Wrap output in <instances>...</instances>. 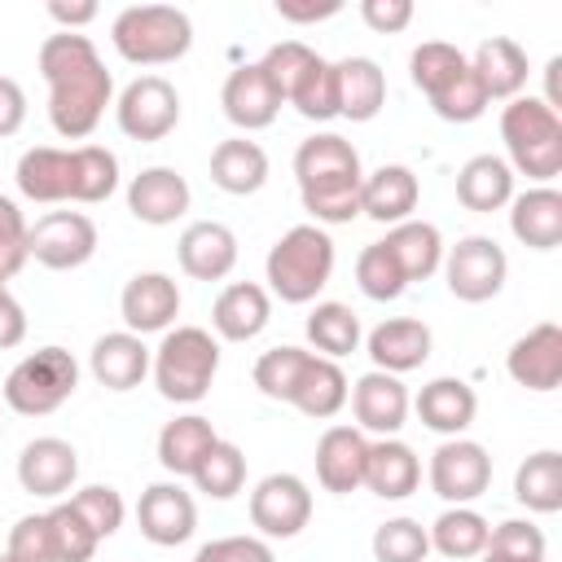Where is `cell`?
Here are the masks:
<instances>
[{
    "instance_id": "47",
    "label": "cell",
    "mask_w": 562,
    "mask_h": 562,
    "mask_svg": "<svg viewBox=\"0 0 562 562\" xmlns=\"http://www.w3.org/2000/svg\"><path fill=\"white\" fill-rule=\"evenodd\" d=\"M70 509L88 522V531H92L97 540H110V536L123 527V518H127V505H123L119 487H110V483H88V487H79V492L70 496Z\"/></svg>"
},
{
    "instance_id": "10",
    "label": "cell",
    "mask_w": 562,
    "mask_h": 562,
    "mask_svg": "<svg viewBox=\"0 0 562 562\" xmlns=\"http://www.w3.org/2000/svg\"><path fill=\"white\" fill-rule=\"evenodd\" d=\"M426 479H430V492L443 505H474L492 487V457L479 439L457 435V439H443L430 452Z\"/></svg>"
},
{
    "instance_id": "60",
    "label": "cell",
    "mask_w": 562,
    "mask_h": 562,
    "mask_svg": "<svg viewBox=\"0 0 562 562\" xmlns=\"http://www.w3.org/2000/svg\"><path fill=\"white\" fill-rule=\"evenodd\" d=\"M479 562H522V558H501V553H479ZM540 562H549V558H540Z\"/></svg>"
},
{
    "instance_id": "39",
    "label": "cell",
    "mask_w": 562,
    "mask_h": 562,
    "mask_svg": "<svg viewBox=\"0 0 562 562\" xmlns=\"http://www.w3.org/2000/svg\"><path fill=\"white\" fill-rule=\"evenodd\" d=\"M307 342L316 347V356H325V360H342V356H351L356 347H360V338H364V329H360V316L347 307V303H334V299H325V303H316L312 312H307Z\"/></svg>"
},
{
    "instance_id": "44",
    "label": "cell",
    "mask_w": 562,
    "mask_h": 562,
    "mask_svg": "<svg viewBox=\"0 0 562 562\" xmlns=\"http://www.w3.org/2000/svg\"><path fill=\"white\" fill-rule=\"evenodd\" d=\"M369 549H373V562H426L430 536L417 518L400 514V518H386V522L373 527Z\"/></svg>"
},
{
    "instance_id": "56",
    "label": "cell",
    "mask_w": 562,
    "mask_h": 562,
    "mask_svg": "<svg viewBox=\"0 0 562 562\" xmlns=\"http://www.w3.org/2000/svg\"><path fill=\"white\" fill-rule=\"evenodd\" d=\"M22 123H26V92L18 79L0 75V140L13 136Z\"/></svg>"
},
{
    "instance_id": "25",
    "label": "cell",
    "mask_w": 562,
    "mask_h": 562,
    "mask_svg": "<svg viewBox=\"0 0 562 562\" xmlns=\"http://www.w3.org/2000/svg\"><path fill=\"white\" fill-rule=\"evenodd\" d=\"M417 198H422V184H417L413 167H404V162H382V167L369 171L364 184H360V215H369V220L395 228V224L413 220Z\"/></svg>"
},
{
    "instance_id": "61",
    "label": "cell",
    "mask_w": 562,
    "mask_h": 562,
    "mask_svg": "<svg viewBox=\"0 0 562 562\" xmlns=\"http://www.w3.org/2000/svg\"><path fill=\"white\" fill-rule=\"evenodd\" d=\"M0 562H18V558H13V553H9V549H4V553H0Z\"/></svg>"
},
{
    "instance_id": "34",
    "label": "cell",
    "mask_w": 562,
    "mask_h": 562,
    "mask_svg": "<svg viewBox=\"0 0 562 562\" xmlns=\"http://www.w3.org/2000/svg\"><path fill=\"white\" fill-rule=\"evenodd\" d=\"M347 395H351V382H347V373L338 369V360H325V356L312 351L307 364H303V373H299V382H294V391H290V404H294L303 417L325 422V417L342 413Z\"/></svg>"
},
{
    "instance_id": "35",
    "label": "cell",
    "mask_w": 562,
    "mask_h": 562,
    "mask_svg": "<svg viewBox=\"0 0 562 562\" xmlns=\"http://www.w3.org/2000/svg\"><path fill=\"white\" fill-rule=\"evenodd\" d=\"M382 246H386L391 259L400 263L404 281H426V277H435L439 263H443V233H439L430 220H404V224H395V228L382 237Z\"/></svg>"
},
{
    "instance_id": "15",
    "label": "cell",
    "mask_w": 562,
    "mask_h": 562,
    "mask_svg": "<svg viewBox=\"0 0 562 562\" xmlns=\"http://www.w3.org/2000/svg\"><path fill=\"white\" fill-rule=\"evenodd\" d=\"M136 527H140V536H145L149 544L176 549V544H184V540L193 536V527H198V505H193V496H189L176 479L149 483V487L140 492V501H136Z\"/></svg>"
},
{
    "instance_id": "16",
    "label": "cell",
    "mask_w": 562,
    "mask_h": 562,
    "mask_svg": "<svg viewBox=\"0 0 562 562\" xmlns=\"http://www.w3.org/2000/svg\"><path fill=\"white\" fill-rule=\"evenodd\" d=\"M505 369L527 391H540V395L558 391V382H562V325L540 321L522 338H514L505 351Z\"/></svg>"
},
{
    "instance_id": "30",
    "label": "cell",
    "mask_w": 562,
    "mask_h": 562,
    "mask_svg": "<svg viewBox=\"0 0 562 562\" xmlns=\"http://www.w3.org/2000/svg\"><path fill=\"white\" fill-rule=\"evenodd\" d=\"M211 184L233 193V198H250L268 184V154L259 140L246 136H228L211 149Z\"/></svg>"
},
{
    "instance_id": "9",
    "label": "cell",
    "mask_w": 562,
    "mask_h": 562,
    "mask_svg": "<svg viewBox=\"0 0 562 562\" xmlns=\"http://www.w3.org/2000/svg\"><path fill=\"white\" fill-rule=\"evenodd\" d=\"M114 123H119L123 136H132L140 145L171 136L176 123H180V92H176V83L162 79V75H136L119 92V101H114Z\"/></svg>"
},
{
    "instance_id": "19",
    "label": "cell",
    "mask_w": 562,
    "mask_h": 562,
    "mask_svg": "<svg viewBox=\"0 0 562 562\" xmlns=\"http://www.w3.org/2000/svg\"><path fill=\"white\" fill-rule=\"evenodd\" d=\"M176 259L193 281H224L237 268V233L220 220H193L176 241Z\"/></svg>"
},
{
    "instance_id": "13",
    "label": "cell",
    "mask_w": 562,
    "mask_h": 562,
    "mask_svg": "<svg viewBox=\"0 0 562 562\" xmlns=\"http://www.w3.org/2000/svg\"><path fill=\"white\" fill-rule=\"evenodd\" d=\"M180 285H176V277H167V272H136V277H127V285H123V294H119V316H123V325H127V334H136V338H145V334H167L171 325H176V316H180Z\"/></svg>"
},
{
    "instance_id": "23",
    "label": "cell",
    "mask_w": 562,
    "mask_h": 562,
    "mask_svg": "<svg viewBox=\"0 0 562 562\" xmlns=\"http://www.w3.org/2000/svg\"><path fill=\"white\" fill-rule=\"evenodd\" d=\"M360 487H369L378 501H404V496H413L422 487V457L400 435L369 439Z\"/></svg>"
},
{
    "instance_id": "12",
    "label": "cell",
    "mask_w": 562,
    "mask_h": 562,
    "mask_svg": "<svg viewBox=\"0 0 562 562\" xmlns=\"http://www.w3.org/2000/svg\"><path fill=\"white\" fill-rule=\"evenodd\" d=\"M307 522H312V487L299 474L277 470V474H263L255 483V492H250V527L263 540H294Z\"/></svg>"
},
{
    "instance_id": "29",
    "label": "cell",
    "mask_w": 562,
    "mask_h": 562,
    "mask_svg": "<svg viewBox=\"0 0 562 562\" xmlns=\"http://www.w3.org/2000/svg\"><path fill=\"white\" fill-rule=\"evenodd\" d=\"M88 369L105 391H132L149 378V347H145V338H136L127 329L101 334L88 351Z\"/></svg>"
},
{
    "instance_id": "11",
    "label": "cell",
    "mask_w": 562,
    "mask_h": 562,
    "mask_svg": "<svg viewBox=\"0 0 562 562\" xmlns=\"http://www.w3.org/2000/svg\"><path fill=\"white\" fill-rule=\"evenodd\" d=\"M97 224L83 211H48L26 233V255L48 272H75L97 255Z\"/></svg>"
},
{
    "instance_id": "18",
    "label": "cell",
    "mask_w": 562,
    "mask_h": 562,
    "mask_svg": "<svg viewBox=\"0 0 562 562\" xmlns=\"http://www.w3.org/2000/svg\"><path fill=\"white\" fill-rule=\"evenodd\" d=\"M430 347H435V334H430V325L417 321V316H386V321L373 325L369 338H364V351H369L373 369L395 373V378L422 369V364L430 360Z\"/></svg>"
},
{
    "instance_id": "37",
    "label": "cell",
    "mask_w": 562,
    "mask_h": 562,
    "mask_svg": "<svg viewBox=\"0 0 562 562\" xmlns=\"http://www.w3.org/2000/svg\"><path fill=\"white\" fill-rule=\"evenodd\" d=\"M487 531H492V522H487L474 505H448V509L426 527L430 549L443 553V558H452V562L479 558V553L487 549Z\"/></svg>"
},
{
    "instance_id": "28",
    "label": "cell",
    "mask_w": 562,
    "mask_h": 562,
    "mask_svg": "<svg viewBox=\"0 0 562 562\" xmlns=\"http://www.w3.org/2000/svg\"><path fill=\"white\" fill-rule=\"evenodd\" d=\"M470 70L479 79V88L487 92V101H514L527 88V53L518 40L509 35H487L474 53H470Z\"/></svg>"
},
{
    "instance_id": "51",
    "label": "cell",
    "mask_w": 562,
    "mask_h": 562,
    "mask_svg": "<svg viewBox=\"0 0 562 562\" xmlns=\"http://www.w3.org/2000/svg\"><path fill=\"white\" fill-rule=\"evenodd\" d=\"M487 105H492V101H487V92L479 88L474 70H465L452 88H443L439 97H430V110H435L443 123H474Z\"/></svg>"
},
{
    "instance_id": "6",
    "label": "cell",
    "mask_w": 562,
    "mask_h": 562,
    "mask_svg": "<svg viewBox=\"0 0 562 562\" xmlns=\"http://www.w3.org/2000/svg\"><path fill=\"white\" fill-rule=\"evenodd\" d=\"M110 44L132 66H167L193 48V22L176 4H127L110 22Z\"/></svg>"
},
{
    "instance_id": "24",
    "label": "cell",
    "mask_w": 562,
    "mask_h": 562,
    "mask_svg": "<svg viewBox=\"0 0 562 562\" xmlns=\"http://www.w3.org/2000/svg\"><path fill=\"white\" fill-rule=\"evenodd\" d=\"M413 408H417V417H422L426 430H435L443 439H457V435H465L474 426L479 395H474V386L465 378H430L417 391Z\"/></svg>"
},
{
    "instance_id": "58",
    "label": "cell",
    "mask_w": 562,
    "mask_h": 562,
    "mask_svg": "<svg viewBox=\"0 0 562 562\" xmlns=\"http://www.w3.org/2000/svg\"><path fill=\"white\" fill-rule=\"evenodd\" d=\"M97 4L92 0H48V18L61 26V31H83L88 22H97Z\"/></svg>"
},
{
    "instance_id": "53",
    "label": "cell",
    "mask_w": 562,
    "mask_h": 562,
    "mask_svg": "<svg viewBox=\"0 0 562 562\" xmlns=\"http://www.w3.org/2000/svg\"><path fill=\"white\" fill-rule=\"evenodd\" d=\"M26 233H31V224L22 220L18 202L0 193V277H4V281L18 277L22 263L31 259V255H26Z\"/></svg>"
},
{
    "instance_id": "1",
    "label": "cell",
    "mask_w": 562,
    "mask_h": 562,
    "mask_svg": "<svg viewBox=\"0 0 562 562\" xmlns=\"http://www.w3.org/2000/svg\"><path fill=\"white\" fill-rule=\"evenodd\" d=\"M44 83H48V123L66 140H83L105 119V105H114V79L97 53V44L79 31H57L40 44L35 57Z\"/></svg>"
},
{
    "instance_id": "4",
    "label": "cell",
    "mask_w": 562,
    "mask_h": 562,
    "mask_svg": "<svg viewBox=\"0 0 562 562\" xmlns=\"http://www.w3.org/2000/svg\"><path fill=\"white\" fill-rule=\"evenodd\" d=\"M149 373L162 400L198 404L220 373V338L202 325H176L149 351Z\"/></svg>"
},
{
    "instance_id": "7",
    "label": "cell",
    "mask_w": 562,
    "mask_h": 562,
    "mask_svg": "<svg viewBox=\"0 0 562 562\" xmlns=\"http://www.w3.org/2000/svg\"><path fill=\"white\" fill-rule=\"evenodd\" d=\"M79 386V364L66 347H40L22 356L4 378V404L22 417H48L57 413Z\"/></svg>"
},
{
    "instance_id": "54",
    "label": "cell",
    "mask_w": 562,
    "mask_h": 562,
    "mask_svg": "<svg viewBox=\"0 0 562 562\" xmlns=\"http://www.w3.org/2000/svg\"><path fill=\"white\" fill-rule=\"evenodd\" d=\"M193 562H277L272 544L263 536H220V540H206Z\"/></svg>"
},
{
    "instance_id": "48",
    "label": "cell",
    "mask_w": 562,
    "mask_h": 562,
    "mask_svg": "<svg viewBox=\"0 0 562 562\" xmlns=\"http://www.w3.org/2000/svg\"><path fill=\"white\" fill-rule=\"evenodd\" d=\"M316 57H321V53L307 48L303 40H281V44H272V48L259 57V70H263V79L272 83V92L281 97V105L290 101L294 83L307 75V66H312Z\"/></svg>"
},
{
    "instance_id": "49",
    "label": "cell",
    "mask_w": 562,
    "mask_h": 562,
    "mask_svg": "<svg viewBox=\"0 0 562 562\" xmlns=\"http://www.w3.org/2000/svg\"><path fill=\"white\" fill-rule=\"evenodd\" d=\"M48 527H53V549H57V562H92L97 553V536L88 531V522L70 509V501H57L48 509Z\"/></svg>"
},
{
    "instance_id": "36",
    "label": "cell",
    "mask_w": 562,
    "mask_h": 562,
    "mask_svg": "<svg viewBox=\"0 0 562 562\" xmlns=\"http://www.w3.org/2000/svg\"><path fill=\"white\" fill-rule=\"evenodd\" d=\"M215 426L211 417L202 413H184V417H171L162 430H158V465L176 479H189L193 465L206 457V448L215 443Z\"/></svg>"
},
{
    "instance_id": "33",
    "label": "cell",
    "mask_w": 562,
    "mask_h": 562,
    "mask_svg": "<svg viewBox=\"0 0 562 562\" xmlns=\"http://www.w3.org/2000/svg\"><path fill=\"white\" fill-rule=\"evenodd\" d=\"M338 75V119L369 123L386 105V75L373 57H342L334 61Z\"/></svg>"
},
{
    "instance_id": "22",
    "label": "cell",
    "mask_w": 562,
    "mask_h": 562,
    "mask_svg": "<svg viewBox=\"0 0 562 562\" xmlns=\"http://www.w3.org/2000/svg\"><path fill=\"white\" fill-rule=\"evenodd\" d=\"M189 202H193V189L176 167H145L127 184V211L154 228L176 224L189 211Z\"/></svg>"
},
{
    "instance_id": "50",
    "label": "cell",
    "mask_w": 562,
    "mask_h": 562,
    "mask_svg": "<svg viewBox=\"0 0 562 562\" xmlns=\"http://www.w3.org/2000/svg\"><path fill=\"white\" fill-rule=\"evenodd\" d=\"M483 553H501V558H522V562H540L544 558V531L531 518H505L487 531V549Z\"/></svg>"
},
{
    "instance_id": "52",
    "label": "cell",
    "mask_w": 562,
    "mask_h": 562,
    "mask_svg": "<svg viewBox=\"0 0 562 562\" xmlns=\"http://www.w3.org/2000/svg\"><path fill=\"white\" fill-rule=\"evenodd\" d=\"M9 553L18 562H57V549H53V527H48V514H26L9 527Z\"/></svg>"
},
{
    "instance_id": "46",
    "label": "cell",
    "mask_w": 562,
    "mask_h": 562,
    "mask_svg": "<svg viewBox=\"0 0 562 562\" xmlns=\"http://www.w3.org/2000/svg\"><path fill=\"white\" fill-rule=\"evenodd\" d=\"M307 347H294V342H281V347H268L259 360H255V386L268 395V400H281L290 404V391L307 364Z\"/></svg>"
},
{
    "instance_id": "38",
    "label": "cell",
    "mask_w": 562,
    "mask_h": 562,
    "mask_svg": "<svg viewBox=\"0 0 562 562\" xmlns=\"http://www.w3.org/2000/svg\"><path fill=\"white\" fill-rule=\"evenodd\" d=\"M514 501L531 514H558L562 509V452L540 448L514 470Z\"/></svg>"
},
{
    "instance_id": "40",
    "label": "cell",
    "mask_w": 562,
    "mask_h": 562,
    "mask_svg": "<svg viewBox=\"0 0 562 562\" xmlns=\"http://www.w3.org/2000/svg\"><path fill=\"white\" fill-rule=\"evenodd\" d=\"M119 189V158L105 145H75L70 149V202H105Z\"/></svg>"
},
{
    "instance_id": "55",
    "label": "cell",
    "mask_w": 562,
    "mask_h": 562,
    "mask_svg": "<svg viewBox=\"0 0 562 562\" xmlns=\"http://www.w3.org/2000/svg\"><path fill=\"white\" fill-rule=\"evenodd\" d=\"M360 18L378 35H400L413 22V0H360Z\"/></svg>"
},
{
    "instance_id": "41",
    "label": "cell",
    "mask_w": 562,
    "mask_h": 562,
    "mask_svg": "<svg viewBox=\"0 0 562 562\" xmlns=\"http://www.w3.org/2000/svg\"><path fill=\"white\" fill-rule=\"evenodd\" d=\"M465 70H470V57L457 44H443V40H426L408 57V79H413V88L426 92V101L439 97L443 88H452Z\"/></svg>"
},
{
    "instance_id": "5",
    "label": "cell",
    "mask_w": 562,
    "mask_h": 562,
    "mask_svg": "<svg viewBox=\"0 0 562 562\" xmlns=\"http://www.w3.org/2000/svg\"><path fill=\"white\" fill-rule=\"evenodd\" d=\"M501 140L509 171L549 184L562 171V114L549 110L540 97H514L501 110Z\"/></svg>"
},
{
    "instance_id": "20",
    "label": "cell",
    "mask_w": 562,
    "mask_h": 562,
    "mask_svg": "<svg viewBox=\"0 0 562 562\" xmlns=\"http://www.w3.org/2000/svg\"><path fill=\"white\" fill-rule=\"evenodd\" d=\"M272 321V294L259 281H228L211 303V329L224 342H250Z\"/></svg>"
},
{
    "instance_id": "26",
    "label": "cell",
    "mask_w": 562,
    "mask_h": 562,
    "mask_svg": "<svg viewBox=\"0 0 562 562\" xmlns=\"http://www.w3.org/2000/svg\"><path fill=\"white\" fill-rule=\"evenodd\" d=\"M509 233L527 250H558L562 246V193L553 184H531L509 198Z\"/></svg>"
},
{
    "instance_id": "57",
    "label": "cell",
    "mask_w": 562,
    "mask_h": 562,
    "mask_svg": "<svg viewBox=\"0 0 562 562\" xmlns=\"http://www.w3.org/2000/svg\"><path fill=\"white\" fill-rule=\"evenodd\" d=\"M334 13H342V0H277V18L281 22H299V26H307V22H325V18H334Z\"/></svg>"
},
{
    "instance_id": "17",
    "label": "cell",
    "mask_w": 562,
    "mask_h": 562,
    "mask_svg": "<svg viewBox=\"0 0 562 562\" xmlns=\"http://www.w3.org/2000/svg\"><path fill=\"white\" fill-rule=\"evenodd\" d=\"M79 479V452L75 443L57 439V435H40L22 448L18 457V483L22 492L31 496H44V501H61Z\"/></svg>"
},
{
    "instance_id": "59",
    "label": "cell",
    "mask_w": 562,
    "mask_h": 562,
    "mask_svg": "<svg viewBox=\"0 0 562 562\" xmlns=\"http://www.w3.org/2000/svg\"><path fill=\"white\" fill-rule=\"evenodd\" d=\"M26 338V312L13 294H0V351L18 347Z\"/></svg>"
},
{
    "instance_id": "3",
    "label": "cell",
    "mask_w": 562,
    "mask_h": 562,
    "mask_svg": "<svg viewBox=\"0 0 562 562\" xmlns=\"http://www.w3.org/2000/svg\"><path fill=\"white\" fill-rule=\"evenodd\" d=\"M329 277H334V237L321 224L285 228L263 259L268 294H277L281 303H316Z\"/></svg>"
},
{
    "instance_id": "42",
    "label": "cell",
    "mask_w": 562,
    "mask_h": 562,
    "mask_svg": "<svg viewBox=\"0 0 562 562\" xmlns=\"http://www.w3.org/2000/svg\"><path fill=\"white\" fill-rule=\"evenodd\" d=\"M193 487L211 501H233L241 487H246V452L228 439H215L206 448V457L193 465Z\"/></svg>"
},
{
    "instance_id": "27",
    "label": "cell",
    "mask_w": 562,
    "mask_h": 562,
    "mask_svg": "<svg viewBox=\"0 0 562 562\" xmlns=\"http://www.w3.org/2000/svg\"><path fill=\"white\" fill-rule=\"evenodd\" d=\"M364 452H369V439H364L356 426H329V430L316 439V483H321L325 492H334V496L360 492Z\"/></svg>"
},
{
    "instance_id": "32",
    "label": "cell",
    "mask_w": 562,
    "mask_h": 562,
    "mask_svg": "<svg viewBox=\"0 0 562 562\" xmlns=\"http://www.w3.org/2000/svg\"><path fill=\"white\" fill-rule=\"evenodd\" d=\"M514 198V171L501 154H474L461 162L457 171V202L465 211H479V215H492L501 206H509Z\"/></svg>"
},
{
    "instance_id": "62",
    "label": "cell",
    "mask_w": 562,
    "mask_h": 562,
    "mask_svg": "<svg viewBox=\"0 0 562 562\" xmlns=\"http://www.w3.org/2000/svg\"><path fill=\"white\" fill-rule=\"evenodd\" d=\"M0 294H9V285H4V277H0Z\"/></svg>"
},
{
    "instance_id": "31",
    "label": "cell",
    "mask_w": 562,
    "mask_h": 562,
    "mask_svg": "<svg viewBox=\"0 0 562 562\" xmlns=\"http://www.w3.org/2000/svg\"><path fill=\"white\" fill-rule=\"evenodd\" d=\"M13 180H18V193L31 202H44V206L70 202V149H57V145L22 149Z\"/></svg>"
},
{
    "instance_id": "45",
    "label": "cell",
    "mask_w": 562,
    "mask_h": 562,
    "mask_svg": "<svg viewBox=\"0 0 562 562\" xmlns=\"http://www.w3.org/2000/svg\"><path fill=\"white\" fill-rule=\"evenodd\" d=\"M356 285H360V294L373 299V303H391V299H400V294L408 290L400 263L391 259V250H386L382 241H369V246L356 255Z\"/></svg>"
},
{
    "instance_id": "43",
    "label": "cell",
    "mask_w": 562,
    "mask_h": 562,
    "mask_svg": "<svg viewBox=\"0 0 562 562\" xmlns=\"http://www.w3.org/2000/svg\"><path fill=\"white\" fill-rule=\"evenodd\" d=\"M290 105H294L307 123H329V119H338V75H334V61L316 57V61L307 66V75L294 83Z\"/></svg>"
},
{
    "instance_id": "14",
    "label": "cell",
    "mask_w": 562,
    "mask_h": 562,
    "mask_svg": "<svg viewBox=\"0 0 562 562\" xmlns=\"http://www.w3.org/2000/svg\"><path fill=\"white\" fill-rule=\"evenodd\" d=\"M351 413H356V430L360 435H378V439H391L404 430L408 422V386L395 378V373H382V369H369L351 382Z\"/></svg>"
},
{
    "instance_id": "21",
    "label": "cell",
    "mask_w": 562,
    "mask_h": 562,
    "mask_svg": "<svg viewBox=\"0 0 562 562\" xmlns=\"http://www.w3.org/2000/svg\"><path fill=\"white\" fill-rule=\"evenodd\" d=\"M220 105H224V119L233 127H241V132H263L281 114V97L263 79L259 61H246V66L228 70V79L220 88Z\"/></svg>"
},
{
    "instance_id": "2",
    "label": "cell",
    "mask_w": 562,
    "mask_h": 562,
    "mask_svg": "<svg viewBox=\"0 0 562 562\" xmlns=\"http://www.w3.org/2000/svg\"><path fill=\"white\" fill-rule=\"evenodd\" d=\"M294 180L303 211L312 224H351L360 215V184L364 167L360 154L347 136L338 132H316L294 149Z\"/></svg>"
},
{
    "instance_id": "8",
    "label": "cell",
    "mask_w": 562,
    "mask_h": 562,
    "mask_svg": "<svg viewBox=\"0 0 562 562\" xmlns=\"http://www.w3.org/2000/svg\"><path fill=\"white\" fill-rule=\"evenodd\" d=\"M443 281H448V294L461 299V303H487L505 290V277H509V259L501 250L496 237H483V233H470L461 237L457 246H443Z\"/></svg>"
}]
</instances>
